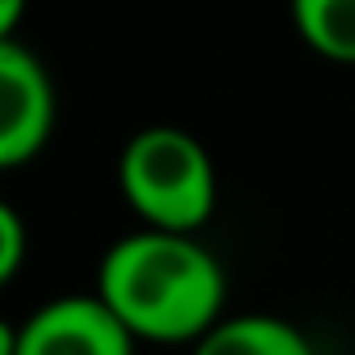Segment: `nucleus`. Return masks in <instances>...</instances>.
I'll return each instance as SVG.
<instances>
[{"mask_svg":"<svg viewBox=\"0 0 355 355\" xmlns=\"http://www.w3.org/2000/svg\"><path fill=\"white\" fill-rule=\"evenodd\" d=\"M95 293L135 342H202L225 315V275L193 234L139 230L99 261Z\"/></svg>","mask_w":355,"mask_h":355,"instance_id":"1","label":"nucleus"},{"mask_svg":"<svg viewBox=\"0 0 355 355\" xmlns=\"http://www.w3.org/2000/svg\"><path fill=\"white\" fill-rule=\"evenodd\" d=\"M193 355H315V347L279 315H230L193 342Z\"/></svg>","mask_w":355,"mask_h":355,"instance_id":"5","label":"nucleus"},{"mask_svg":"<svg viewBox=\"0 0 355 355\" xmlns=\"http://www.w3.org/2000/svg\"><path fill=\"white\" fill-rule=\"evenodd\" d=\"M27 0H0V41H18V18H23Z\"/></svg>","mask_w":355,"mask_h":355,"instance_id":"8","label":"nucleus"},{"mask_svg":"<svg viewBox=\"0 0 355 355\" xmlns=\"http://www.w3.org/2000/svg\"><path fill=\"white\" fill-rule=\"evenodd\" d=\"M121 193L148 230L193 234L216 207L211 153L180 126H144L121 148Z\"/></svg>","mask_w":355,"mask_h":355,"instance_id":"2","label":"nucleus"},{"mask_svg":"<svg viewBox=\"0 0 355 355\" xmlns=\"http://www.w3.org/2000/svg\"><path fill=\"white\" fill-rule=\"evenodd\" d=\"M54 130V86L23 41H0V166H23Z\"/></svg>","mask_w":355,"mask_h":355,"instance_id":"4","label":"nucleus"},{"mask_svg":"<svg viewBox=\"0 0 355 355\" xmlns=\"http://www.w3.org/2000/svg\"><path fill=\"white\" fill-rule=\"evenodd\" d=\"M0 355H135V333L99 293L36 306L23 324H0Z\"/></svg>","mask_w":355,"mask_h":355,"instance_id":"3","label":"nucleus"},{"mask_svg":"<svg viewBox=\"0 0 355 355\" xmlns=\"http://www.w3.org/2000/svg\"><path fill=\"white\" fill-rule=\"evenodd\" d=\"M293 23L315 54L355 63V0H293Z\"/></svg>","mask_w":355,"mask_h":355,"instance_id":"6","label":"nucleus"},{"mask_svg":"<svg viewBox=\"0 0 355 355\" xmlns=\"http://www.w3.org/2000/svg\"><path fill=\"white\" fill-rule=\"evenodd\" d=\"M23 252H27V225H23V216H18V207L0 202V284H9V279L18 275Z\"/></svg>","mask_w":355,"mask_h":355,"instance_id":"7","label":"nucleus"}]
</instances>
